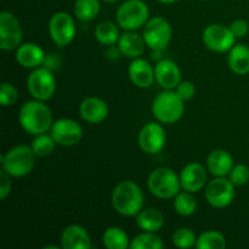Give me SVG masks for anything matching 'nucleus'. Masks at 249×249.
Here are the masks:
<instances>
[{
    "label": "nucleus",
    "instance_id": "1",
    "mask_svg": "<svg viewBox=\"0 0 249 249\" xmlns=\"http://www.w3.org/2000/svg\"><path fill=\"white\" fill-rule=\"evenodd\" d=\"M18 122L27 134L36 136L50 131L53 119L48 105L44 104V101L34 99L22 105L18 113Z\"/></svg>",
    "mask_w": 249,
    "mask_h": 249
},
{
    "label": "nucleus",
    "instance_id": "2",
    "mask_svg": "<svg viewBox=\"0 0 249 249\" xmlns=\"http://www.w3.org/2000/svg\"><path fill=\"white\" fill-rule=\"evenodd\" d=\"M112 206L123 216H136L143 209V192L131 180L121 181L112 192Z\"/></svg>",
    "mask_w": 249,
    "mask_h": 249
},
{
    "label": "nucleus",
    "instance_id": "3",
    "mask_svg": "<svg viewBox=\"0 0 249 249\" xmlns=\"http://www.w3.org/2000/svg\"><path fill=\"white\" fill-rule=\"evenodd\" d=\"M36 153L31 146L18 145L1 157V169L12 178H24L36 167Z\"/></svg>",
    "mask_w": 249,
    "mask_h": 249
},
{
    "label": "nucleus",
    "instance_id": "4",
    "mask_svg": "<svg viewBox=\"0 0 249 249\" xmlns=\"http://www.w3.org/2000/svg\"><path fill=\"white\" fill-rule=\"evenodd\" d=\"M184 100L175 90H164L152 102V114L160 123L174 124L182 118L185 112Z\"/></svg>",
    "mask_w": 249,
    "mask_h": 249
},
{
    "label": "nucleus",
    "instance_id": "5",
    "mask_svg": "<svg viewBox=\"0 0 249 249\" xmlns=\"http://www.w3.org/2000/svg\"><path fill=\"white\" fill-rule=\"evenodd\" d=\"M147 186L151 194L160 199H172L181 189L180 175L167 167H160L152 170L148 177Z\"/></svg>",
    "mask_w": 249,
    "mask_h": 249
},
{
    "label": "nucleus",
    "instance_id": "6",
    "mask_svg": "<svg viewBox=\"0 0 249 249\" xmlns=\"http://www.w3.org/2000/svg\"><path fill=\"white\" fill-rule=\"evenodd\" d=\"M117 23L124 31H136L147 23L150 10L142 0H126L117 10Z\"/></svg>",
    "mask_w": 249,
    "mask_h": 249
},
{
    "label": "nucleus",
    "instance_id": "7",
    "mask_svg": "<svg viewBox=\"0 0 249 249\" xmlns=\"http://www.w3.org/2000/svg\"><path fill=\"white\" fill-rule=\"evenodd\" d=\"M27 89L32 97L39 101H48L56 91V79L53 71L41 67L34 68L27 78Z\"/></svg>",
    "mask_w": 249,
    "mask_h": 249
},
{
    "label": "nucleus",
    "instance_id": "8",
    "mask_svg": "<svg viewBox=\"0 0 249 249\" xmlns=\"http://www.w3.org/2000/svg\"><path fill=\"white\" fill-rule=\"evenodd\" d=\"M143 39L151 50H164L172 41L173 29L165 18L156 16L143 26Z\"/></svg>",
    "mask_w": 249,
    "mask_h": 249
},
{
    "label": "nucleus",
    "instance_id": "9",
    "mask_svg": "<svg viewBox=\"0 0 249 249\" xmlns=\"http://www.w3.org/2000/svg\"><path fill=\"white\" fill-rule=\"evenodd\" d=\"M77 27L73 17L67 12H56L49 21V34L58 48L68 46L75 38Z\"/></svg>",
    "mask_w": 249,
    "mask_h": 249
},
{
    "label": "nucleus",
    "instance_id": "10",
    "mask_svg": "<svg viewBox=\"0 0 249 249\" xmlns=\"http://www.w3.org/2000/svg\"><path fill=\"white\" fill-rule=\"evenodd\" d=\"M236 36L231 32L230 27L220 23H212L204 28L202 34L203 44L213 53H228L236 43Z\"/></svg>",
    "mask_w": 249,
    "mask_h": 249
},
{
    "label": "nucleus",
    "instance_id": "11",
    "mask_svg": "<svg viewBox=\"0 0 249 249\" xmlns=\"http://www.w3.org/2000/svg\"><path fill=\"white\" fill-rule=\"evenodd\" d=\"M23 40L21 22L10 11L0 14V49L2 51L16 50Z\"/></svg>",
    "mask_w": 249,
    "mask_h": 249
},
{
    "label": "nucleus",
    "instance_id": "12",
    "mask_svg": "<svg viewBox=\"0 0 249 249\" xmlns=\"http://www.w3.org/2000/svg\"><path fill=\"white\" fill-rule=\"evenodd\" d=\"M235 185L225 177L215 178L206 187V199L212 207L226 208L235 198Z\"/></svg>",
    "mask_w": 249,
    "mask_h": 249
},
{
    "label": "nucleus",
    "instance_id": "13",
    "mask_svg": "<svg viewBox=\"0 0 249 249\" xmlns=\"http://www.w3.org/2000/svg\"><path fill=\"white\" fill-rule=\"evenodd\" d=\"M49 133L56 143L63 147H72L80 142L83 138V128L78 122L71 118H61L53 123Z\"/></svg>",
    "mask_w": 249,
    "mask_h": 249
},
{
    "label": "nucleus",
    "instance_id": "14",
    "mask_svg": "<svg viewBox=\"0 0 249 249\" xmlns=\"http://www.w3.org/2000/svg\"><path fill=\"white\" fill-rule=\"evenodd\" d=\"M167 135L160 123L151 122L145 124L139 133L138 141L141 150L147 155H157L163 150Z\"/></svg>",
    "mask_w": 249,
    "mask_h": 249
},
{
    "label": "nucleus",
    "instance_id": "15",
    "mask_svg": "<svg viewBox=\"0 0 249 249\" xmlns=\"http://www.w3.org/2000/svg\"><path fill=\"white\" fill-rule=\"evenodd\" d=\"M207 170L201 163L191 162L182 168L180 173L181 189L185 191L197 194L207 184Z\"/></svg>",
    "mask_w": 249,
    "mask_h": 249
},
{
    "label": "nucleus",
    "instance_id": "16",
    "mask_svg": "<svg viewBox=\"0 0 249 249\" xmlns=\"http://www.w3.org/2000/svg\"><path fill=\"white\" fill-rule=\"evenodd\" d=\"M156 82L164 90H174L181 82V71L172 60L162 58L155 66Z\"/></svg>",
    "mask_w": 249,
    "mask_h": 249
},
{
    "label": "nucleus",
    "instance_id": "17",
    "mask_svg": "<svg viewBox=\"0 0 249 249\" xmlns=\"http://www.w3.org/2000/svg\"><path fill=\"white\" fill-rule=\"evenodd\" d=\"M128 74L131 83L141 89H147L155 83V67L145 58H134L128 67Z\"/></svg>",
    "mask_w": 249,
    "mask_h": 249
},
{
    "label": "nucleus",
    "instance_id": "18",
    "mask_svg": "<svg viewBox=\"0 0 249 249\" xmlns=\"http://www.w3.org/2000/svg\"><path fill=\"white\" fill-rule=\"evenodd\" d=\"M108 105L96 96L87 97L79 106L80 117L89 124H100L108 117Z\"/></svg>",
    "mask_w": 249,
    "mask_h": 249
},
{
    "label": "nucleus",
    "instance_id": "19",
    "mask_svg": "<svg viewBox=\"0 0 249 249\" xmlns=\"http://www.w3.org/2000/svg\"><path fill=\"white\" fill-rule=\"evenodd\" d=\"M45 56L46 53H44L43 49L34 43L21 44L16 49V53H15L16 62L27 70L41 67L44 65Z\"/></svg>",
    "mask_w": 249,
    "mask_h": 249
},
{
    "label": "nucleus",
    "instance_id": "20",
    "mask_svg": "<svg viewBox=\"0 0 249 249\" xmlns=\"http://www.w3.org/2000/svg\"><path fill=\"white\" fill-rule=\"evenodd\" d=\"M61 247L63 249H90L92 247L89 232L80 225H70L62 231Z\"/></svg>",
    "mask_w": 249,
    "mask_h": 249
},
{
    "label": "nucleus",
    "instance_id": "21",
    "mask_svg": "<svg viewBox=\"0 0 249 249\" xmlns=\"http://www.w3.org/2000/svg\"><path fill=\"white\" fill-rule=\"evenodd\" d=\"M117 46L121 50L122 55L134 60L142 55L147 45L143 36H140L135 31H125V33L121 34Z\"/></svg>",
    "mask_w": 249,
    "mask_h": 249
},
{
    "label": "nucleus",
    "instance_id": "22",
    "mask_svg": "<svg viewBox=\"0 0 249 249\" xmlns=\"http://www.w3.org/2000/svg\"><path fill=\"white\" fill-rule=\"evenodd\" d=\"M233 168V158L228 151L214 150L207 158V169L215 178L228 177Z\"/></svg>",
    "mask_w": 249,
    "mask_h": 249
},
{
    "label": "nucleus",
    "instance_id": "23",
    "mask_svg": "<svg viewBox=\"0 0 249 249\" xmlns=\"http://www.w3.org/2000/svg\"><path fill=\"white\" fill-rule=\"evenodd\" d=\"M228 63L235 74L245 75L249 73V48L245 44L233 45L229 51Z\"/></svg>",
    "mask_w": 249,
    "mask_h": 249
},
{
    "label": "nucleus",
    "instance_id": "24",
    "mask_svg": "<svg viewBox=\"0 0 249 249\" xmlns=\"http://www.w3.org/2000/svg\"><path fill=\"white\" fill-rule=\"evenodd\" d=\"M136 224L142 231L158 232L164 226V215L157 208L142 209L136 215Z\"/></svg>",
    "mask_w": 249,
    "mask_h": 249
},
{
    "label": "nucleus",
    "instance_id": "25",
    "mask_svg": "<svg viewBox=\"0 0 249 249\" xmlns=\"http://www.w3.org/2000/svg\"><path fill=\"white\" fill-rule=\"evenodd\" d=\"M130 241L128 233L118 226L106 229L102 235V243L107 249H126L130 247Z\"/></svg>",
    "mask_w": 249,
    "mask_h": 249
},
{
    "label": "nucleus",
    "instance_id": "26",
    "mask_svg": "<svg viewBox=\"0 0 249 249\" xmlns=\"http://www.w3.org/2000/svg\"><path fill=\"white\" fill-rule=\"evenodd\" d=\"M94 36L100 44L106 46L114 45V44L118 43L119 38H121L119 28L116 23L111 21L100 22L95 28Z\"/></svg>",
    "mask_w": 249,
    "mask_h": 249
},
{
    "label": "nucleus",
    "instance_id": "27",
    "mask_svg": "<svg viewBox=\"0 0 249 249\" xmlns=\"http://www.w3.org/2000/svg\"><path fill=\"white\" fill-rule=\"evenodd\" d=\"M74 16L82 22H90L99 15V0H77L74 2Z\"/></svg>",
    "mask_w": 249,
    "mask_h": 249
},
{
    "label": "nucleus",
    "instance_id": "28",
    "mask_svg": "<svg viewBox=\"0 0 249 249\" xmlns=\"http://www.w3.org/2000/svg\"><path fill=\"white\" fill-rule=\"evenodd\" d=\"M173 207H174V211L180 216H190L196 212L197 199L195 198L192 192L185 191L184 190V192H179L174 197Z\"/></svg>",
    "mask_w": 249,
    "mask_h": 249
},
{
    "label": "nucleus",
    "instance_id": "29",
    "mask_svg": "<svg viewBox=\"0 0 249 249\" xmlns=\"http://www.w3.org/2000/svg\"><path fill=\"white\" fill-rule=\"evenodd\" d=\"M226 237L221 232L209 230L201 233L197 238V249H224L226 248Z\"/></svg>",
    "mask_w": 249,
    "mask_h": 249
},
{
    "label": "nucleus",
    "instance_id": "30",
    "mask_svg": "<svg viewBox=\"0 0 249 249\" xmlns=\"http://www.w3.org/2000/svg\"><path fill=\"white\" fill-rule=\"evenodd\" d=\"M163 241L157 232L143 231L130 241V249H162Z\"/></svg>",
    "mask_w": 249,
    "mask_h": 249
},
{
    "label": "nucleus",
    "instance_id": "31",
    "mask_svg": "<svg viewBox=\"0 0 249 249\" xmlns=\"http://www.w3.org/2000/svg\"><path fill=\"white\" fill-rule=\"evenodd\" d=\"M56 145L57 143L53 140L51 134L48 133L36 135L31 142V147L36 157H46V156L51 155L55 150Z\"/></svg>",
    "mask_w": 249,
    "mask_h": 249
},
{
    "label": "nucleus",
    "instance_id": "32",
    "mask_svg": "<svg viewBox=\"0 0 249 249\" xmlns=\"http://www.w3.org/2000/svg\"><path fill=\"white\" fill-rule=\"evenodd\" d=\"M196 233L189 228H179L173 232L172 241L173 245L178 248L189 249L192 247H196L197 243Z\"/></svg>",
    "mask_w": 249,
    "mask_h": 249
},
{
    "label": "nucleus",
    "instance_id": "33",
    "mask_svg": "<svg viewBox=\"0 0 249 249\" xmlns=\"http://www.w3.org/2000/svg\"><path fill=\"white\" fill-rule=\"evenodd\" d=\"M18 100V91L11 83L4 82L0 87V104L2 107L14 106Z\"/></svg>",
    "mask_w": 249,
    "mask_h": 249
},
{
    "label": "nucleus",
    "instance_id": "34",
    "mask_svg": "<svg viewBox=\"0 0 249 249\" xmlns=\"http://www.w3.org/2000/svg\"><path fill=\"white\" fill-rule=\"evenodd\" d=\"M229 179L236 187L245 186L249 181V168L246 164L233 165L232 170L229 174Z\"/></svg>",
    "mask_w": 249,
    "mask_h": 249
},
{
    "label": "nucleus",
    "instance_id": "35",
    "mask_svg": "<svg viewBox=\"0 0 249 249\" xmlns=\"http://www.w3.org/2000/svg\"><path fill=\"white\" fill-rule=\"evenodd\" d=\"M174 90L184 101H189L196 94V88H195L194 83H191L190 80H181Z\"/></svg>",
    "mask_w": 249,
    "mask_h": 249
},
{
    "label": "nucleus",
    "instance_id": "36",
    "mask_svg": "<svg viewBox=\"0 0 249 249\" xmlns=\"http://www.w3.org/2000/svg\"><path fill=\"white\" fill-rule=\"evenodd\" d=\"M11 178L12 177H10L6 172L1 169V172H0V199L1 201H4L11 192Z\"/></svg>",
    "mask_w": 249,
    "mask_h": 249
},
{
    "label": "nucleus",
    "instance_id": "37",
    "mask_svg": "<svg viewBox=\"0 0 249 249\" xmlns=\"http://www.w3.org/2000/svg\"><path fill=\"white\" fill-rule=\"evenodd\" d=\"M230 29L236 38H245L249 32V24L245 19H236L230 24Z\"/></svg>",
    "mask_w": 249,
    "mask_h": 249
},
{
    "label": "nucleus",
    "instance_id": "38",
    "mask_svg": "<svg viewBox=\"0 0 249 249\" xmlns=\"http://www.w3.org/2000/svg\"><path fill=\"white\" fill-rule=\"evenodd\" d=\"M44 67L49 68L50 71H56L60 68L61 66V58L60 56L56 55V53H50V55L45 56V60H44Z\"/></svg>",
    "mask_w": 249,
    "mask_h": 249
},
{
    "label": "nucleus",
    "instance_id": "39",
    "mask_svg": "<svg viewBox=\"0 0 249 249\" xmlns=\"http://www.w3.org/2000/svg\"><path fill=\"white\" fill-rule=\"evenodd\" d=\"M121 55H122V53H121V50H119L118 46H117V48H114L113 45H111L106 51V57L111 61L118 60V58L121 57Z\"/></svg>",
    "mask_w": 249,
    "mask_h": 249
},
{
    "label": "nucleus",
    "instance_id": "40",
    "mask_svg": "<svg viewBox=\"0 0 249 249\" xmlns=\"http://www.w3.org/2000/svg\"><path fill=\"white\" fill-rule=\"evenodd\" d=\"M157 1L162 2V4H174V2L178 1V0H157Z\"/></svg>",
    "mask_w": 249,
    "mask_h": 249
},
{
    "label": "nucleus",
    "instance_id": "41",
    "mask_svg": "<svg viewBox=\"0 0 249 249\" xmlns=\"http://www.w3.org/2000/svg\"><path fill=\"white\" fill-rule=\"evenodd\" d=\"M105 1H107V2H116V1H118V0H105Z\"/></svg>",
    "mask_w": 249,
    "mask_h": 249
}]
</instances>
